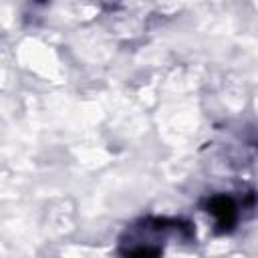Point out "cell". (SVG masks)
I'll return each instance as SVG.
<instances>
[{
  "label": "cell",
  "instance_id": "cell-1",
  "mask_svg": "<svg viewBox=\"0 0 258 258\" xmlns=\"http://www.w3.org/2000/svg\"><path fill=\"white\" fill-rule=\"evenodd\" d=\"M206 212L216 220V232L226 234L236 226L238 220V204L232 196L216 194L206 200Z\"/></svg>",
  "mask_w": 258,
  "mask_h": 258
},
{
  "label": "cell",
  "instance_id": "cell-2",
  "mask_svg": "<svg viewBox=\"0 0 258 258\" xmlns=\"http://www.w3.org/2000/svg\"><path fill=\"white\" fill-rule=\"evenodd\" d=\"M36 2H40V4H44V2H46V0H36Z\"/></svg>",
  "mask_w": 258,
  "mask_h": 258
}]
</instances>
